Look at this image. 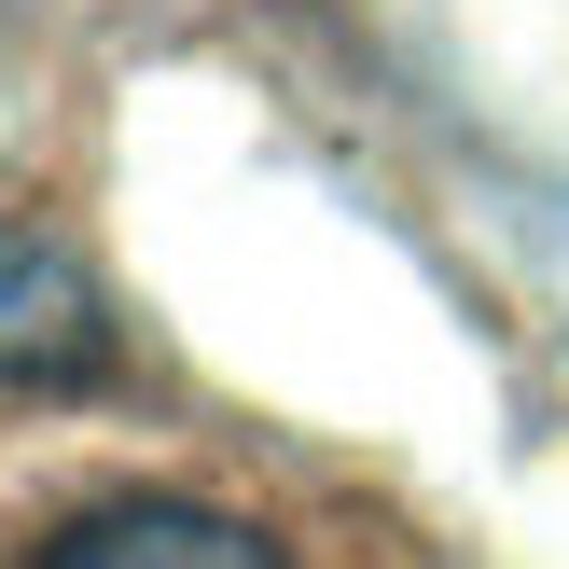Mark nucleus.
Masks as SVG:
<instances>
[{"label": "nucleus", "mask_w": 569, "mask_h": 569, "mask_svg": "<svg viewBox=\"0 0 569 569\" xmlns=\"http://www.w3.org/2000/svg\"><path fill=\"white\" fill-rule=\"evenodd\" d=\"M98 348V278L42 237V222L0 209V376H56V361Z\"/></svg>", "instance_id": "1"}, {"label": "nucleus", "mask_w": 569, "mask_h": 569, "mask_svg": "<svg viewBox=\"0 0 569 569\" xmlns=\"http://www.w3.org/2000/svg\"><path fill=\"white\" fill-rule=\"evenodd\" d=\"M56 556H70V569H111V556H264V528L194 515V500H111V515L56 528Z\"/></svg>", "instance_id": "2"}]
</instances>
